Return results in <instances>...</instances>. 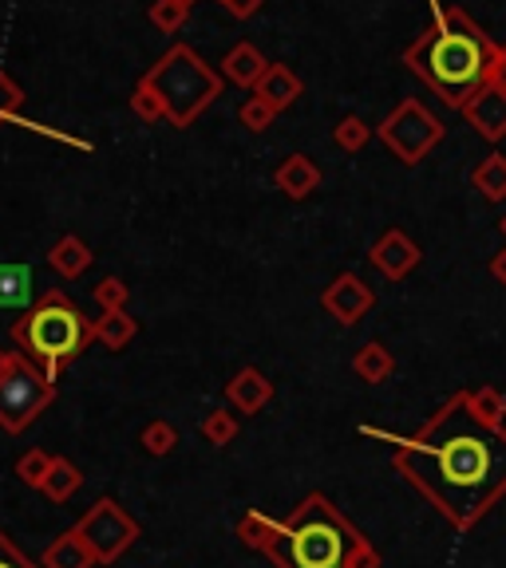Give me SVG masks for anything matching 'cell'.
I'll use <instances>...</instances> for the list:
<instances>
[{"instance_id":"cell-31","label":"cell","mask_w":506,"mask_h":568,"mask_svg":"<svg viewBox=\"0 0 506 568\" xmlns=\"http://www.w3.org/2000/svg\"><path fill=\"white\" fill-rule=\"evenodd\" d=\"M131 300V288L127 281H120V276H103L100 284H95V304H100V313H120V308H127Z\"/></svg>"},{"instance_id":"cell-4","label":"cell","mask_w":506,"mask_h":568,"mask_svg":"<svg viewBox=\"0 0 506 568\" xmlns=\"http://www.w3.org/2000/svg\"><path fill=\"white\" fill-rule=\"evenodd\" d=\"M9 336H12V343H16V352L29 355L52 383L60 379L64 367L80 360L83 348L95 340L91 320L60 293V288L44 293L29 313L16 316Z\"/></svg>"},{"instance_id":"cell-34","label":"cell","mask_w":506,"mask_h":568,"mask_svg":"<svg viewBox=\"0 0 506 568\" xmlns=\"http://www.w3.org/2000/svg\"><path fill=\"white\" fill-rule=\"evenodd\" d=\"M0 568H41L36 560H29L21 549H16V541L9 533L0 530Z\"/></svg>"},{"instance_id":"cell-15","label":"cell","mask_w":506,"mask_h":568,"mask_svg":"<svg viewBox=\"0 0 506 568\" xmlns=\"http://www.w3.org/2000/svg\"><path fill=\"white\" fill-rule=\"evenodd\" d=\"M273 182H278V190L285 197L301 202V197H308L321 186V167L308 155H289L278 167V174H273Z\"/></svg>"},{"instance_id":"cell-32","label":"cell","mask_w":506,"mask_h":568,"mask_svg":"<svg viewBox=\"0 0 506 568\" xmlns=\"http://www.w3.org/2000/svg\"><path fill=\"white\" fill-rule=\"evenodd\" d=\"M238 118H241V127H246V130H254V135H261V130H266V127H273V118H278V111L269 107L266 99L249 95L246 103H241Z\"/></svg>"},{"instance_id":"cell-21","label":"cell","mask_w":506,"mask_h":568,"mask_svg":"<svg viewBox=\"0 0 506 568\" xmlns=\"http://www.w3.org/2000/svg\"><path fill=\"white\" fill-rule=\"evenodd\" d=\"M471 186L486 197V202H506V158L491 155L471 170Z\"/></svg>"},{"instance_id":"cell-13","label":"cell","mask_w":506,"mask_h":568,"mask_svg":"<svg viewBox=\"0 0 506 568\" xmlns=\"http://www.w3.org/2000/svg\"><path fill=\"white\" fill-rule=\"evenodd\" d=\"M254 95L258 99H266L269 107L278 111H285V107H293L301 95H305V83L297 79V71L293 68H285V64H269V71L258 79V88H254Z\"/></svg>"},{"instance_id":"cell-37","label":"cell","mask_w":506,"mask_h":568,"mask_svg":"<svg viewBox=\"0 0 506 568\" xmlns=\"http://www.w3.org/2000/svg\"><path fill=\"white\" fill-rule=\"evenodd\" d=\"M495 83H503V88H506V44H503V52H498V71H495Z\"/></svg>"},{"instance_id":"cell-39","label":"cell","mask_w":506,"mask_h":568,"mask_svg":"<svg viewBox=\"0 0 506 568\" xmlns=\"http://www.w3.org/2000/svg\"><path fill=\"white\" fill-rule=\"evenodd\" d=\"M503 234H506V217H503Z\"/></svg>"},{"instance_id":"cell-16","label":"cell","mask_w":506,"mask_h":568,"mask_svg":"<svg viewBox=\"0 0 506 568\" xmlns=\"http://www.w3.org/2000/svg\"><path fill=\"white\" fill-rule=\"evenodd\" d=\"M95 553L88 549V541L80 537V530H68L52 541L48 553H44L41 568H95Z\"/></svg>"},{"instance_id":"cell-25","label":"cell","mask_w":506,"mask_h":568,"mask_svg":"<svg viewBox=\"0 0 506 568\" xmlns=\"http://www.w3.org/2000/svg\"><path fill=\"white\" fill-rule=\"evenodd\" d=\"M273 530H278V518H269V513H261V510H249V513H241V521H238V537H241V545H249V549H266V541L273 537Z\"/></svg>"},{"instance_id":"cell-19","label":"cell","mask_w":506,"mask_h":568,"mask_svg":"<svg viewBox=\"0 0 506 568\" xmlns=\"http://www.w3.org/2000/svg\"><path fill=\"white\" fill-rule=\"evenodd\" d=\"M91 332H95V343H103L108 352H123V348L135 340L139 323L131 320L127 308H120V313H100L95 316V320H91Z\"/></svg>"},{"instance_id":"cell-30","label":"cell","mask_w":506,"mask_h":568,"mask_svg":"<svg viewBox=\"0 0 506 568\" xmlns=\"http://www.w3.org/2000/svg\"><path fill=\"white\" fill-rule=\"evenodd\" d=\"M187 16H190V4H182V0H155V4H150V24L159 32H182Z\"/></svg>"},{"instance_id":"cell-27","label":"cell","mask_w":506,"mask_h":568,"mask_svg":"<svg viewBox=\"0 0 506 568\" xmlns=\"http://www.w3.org/2000/svg\"><path fill=\"white\" fill-rule=\"evenodd\" d=\"M52 454L48 451H41V446H32V451H24L21 458H16V478L24 481V486H32V490H41L44 486V478H48V470H52Z\"/></svg>"},{"instance_id":"cell-12","label":"cell","mask_w":506,"mask_h":568,"mask_svg":"<svg viewBox=\"0 0 506 568\" xmlns=\"http://www.w3.org/2000/svg\"><path fill=\"white\" fill-rule=\"evenodd\" d=\"M273 399V383L258 372V367H241L234 379L226 383V402L241 414H258Z\"/></svg>"},{"instance_id":"cell-26","label":"cell","mask_w":506,"mask_h":568,"mask_svg":"<svg viewBox=\"0 0 506 568\" xmlns=\"http://www.w3.org/2000/svg\"><path fill=\"white\" fill-rule=\"evenodd\" d=\"M199 431L210 446H229V442L238 439V414L234 411H206V419H202Z\"/></svg>"},{"instance_id":"cell-23","label":"cell","mask_w":506,"mask_h":568,"mask_svg":"<svg viewBox=\"0 0 506 568\" xmlns=\"http://www.w3.org/2000/svg\"><path fill=\"white\" fill-rule=\"evenodd\" d=\"M139 446L150 454V458H167V454H175V446H179V427L167 419L147 422L139 431Z\"/></svg>"},{"instance_id":"cell-22","label":"cell","mask_w":506,"mask_h":568,"mask_svg":"<svg viewBox=\"0 0 506 568\" xmlns=\"http://www.w3.org/2000/svg\"><path fill=\"white\" fill-rule=\"evenodd\" d=\"M80 486H83L80 466H76V462H68V458H56V462H52L48 478H44L41 493H44L48 501H68L71 493L80 490Z\"/></svg>"},{"instance_id":"cell-35","label":"cell","mask_w":506,"mask_h":568,"mask_svg":"<svg viewBox=\"0 0 506 568\" xmlns=\"http://www.w3.org/2000/svg\"><path fill=\"white\" fill-rule=\"evenodd\" d=\"M226 9L234 12V16H238V20H249V16H254V12L261 9V0H226Z\"/></svg>"},{"instance_id":"cell-28","label":"cell","mask_w":506,"mask_h":568,"mask_svg":"<svg viewBox=\"0 0 506 568\" xmlns=\"http://www.w3.org/2000/svg\"><path fill=\"white\" fill-rule=\"evenodd\" d=\"M368 138H372V127H368L360 115H345L333 127V143H337L340 150H348V155H357V150L368 147Z\"/></svg>"},{"instance_id":"cell-33","label":"cell","mask_w":506,"mask_h":568,"mask_svg":"<svg viewBox=\"0 0 506 568\" xmlns=\"http://www.w3.org/2000/svg\"><path fill=\"white\" fill-rule=\"evenodd\" d=\"M21 107H24V88L0 68V127H4L9 118H21Z\"/></svg>"},{"instance_id":"cell-6","label":"cell","mask_w":506,"mask_h":568,"mask_svg":"<svg viewBox=\"0 0 506 568\" xmlns=\"http://www.w3.org/2000/svg\"><path fill=\"white\" fill-rule=\"evenodd\" d=\"M52 402H56V383L29 355L12 352L9 367L0 372V427L9 434L29 431Z\"/></svg>"},{"instance_id":"cell-3","label":"cell","mask_w":506,"mask_h":568,"mask_svg":"<svg viewBox=\"0 0 506 568\" xmlns=\"http://www.w3.org/2000/svg\"><path fill=\"white\" fill-rule=\"evenodd\" d=\"M261 553L278 568H380L372 541L325 493H305L278 521Z\"/></svg>"},{"instance_id":"cell-2","label":"cell","mask_w":506,"mask_h":568,"mask_svg":"<svg viewBox=\"0 0 506 568\" xmlns=\"http://www.w3.org/2000/svg\"><path fill=\"white\" fill-rule=\"evenodd\" d=\"M427 4H431V29H424L407 44L404 64L412 76L436 91L439 103L463 111L486 83H495L503 44H495L456 4H443V0H427Z\"/></svg>"},{"instance_id":"cell-7","label":"cell","mask_w":506,"mask_h":568,"mask_svg":"<svg viewBox=\"0 0 506 568\" xmlns=\"http://www.w3.org/2000/svg\"><path fill=\"white\" fill-rule=\"evenodd\" d=\"M376 135L404 167H416V162H424V158L443 143V123H439V115H431L419 99H404V103L380 123Z\"/></svg>"},{"instance_id":"cell-40","label":"cell","mask_w":506,"mask_h":568,"mask_svg":"<svg viewBox=\"0 0 506 568\" xmlns=\"http://www.w3.org/2000/svg\"><path fill=\"white\" fill-rule=\"evenodd\" d=\"M182 4H194V0H182Z\"/></svg>"},{"instance_id":"cell-8","label":"cell","mask_w":506,"mask_h":568,"mask_svg":"<svg viewBox=\"0 0 506 568\" xmlns=\"http://www.w3.org/2000/svg\"><path fill=\"white\" fill-rule=\"evenodd\" d=\"M80 537L88 541V549L95 553V560L100 565H111V560H120L123 553L139 541V521L131 518L127 510H123L120 501L111 498H100L95 505H91L88 513L80 518Z\"/></svg>"},{"instance_id":"cell-24","label":"cell","mask_w":506,"mask_h":568,"mask_svg":"<svg viewBox=\"0 0 506 568\" xmlns=\"http://www.w3.org/2000/svg\"><path fill=\"white\" fill-rule=\"evenodd\" d=\"M466 402H471V411H475L483 422H491V427H503L506 422V391L503 387H475V391H466Z\"/></svg>"},{"instance_id":"cell-29","label":"cell","mask_w":506,"mask_h":568,"mask_svg":"<svg viewBox=\"0 0 506 568\" xmlns=\"http://www.w3.org/2000/svg\"><path fill=\"white\" fill-rule=\"evenodd\" d=\"M131 111H135L143 123H159V118H167V107H162L159 91L150 88L147 79H139V83H135V91H131Z\"/></svg>"},{"instance_id":"cell-9","label":"cell","mask_w":506,"mask_h":568,"mask_svg":"<svg viewBox=\"0 0 506 568\" xmlns=\"http://www.w3.org/2000/svg\"><path fill=\"white\" fill-rule=\"evenodd\" d=\"M372 304H376V293H372L357 273H340L337 281L321 293V308H325L337 323H345V328L364 320V316L372 313Z\"/></svg>"},{"instance_id":"cell-1","label":"cell","mask_w":506,"mask_h":568,"mask_svg":"<svg viewBox=\"0 0 506 568\" xmlns=\"http://www.w3.org/2000/svg\"><path fill=\"white\" fill-rule=\"evenodd\" d=\"M392 466L456 530H475L506 498V427L483 422L459 391L416 434L400 439Z\"/></svg>"},{"instance_id":"cell-14","label":"cell","mask_w":506,"mask_h":568,"mask_svg":"<svg viewBox=\"0 0 506 568\" xmlns=\"http://www.w3.org/2000/svg\"><path fill=\"white\" fill-rule=\"evenodd\" d=\"M32 304H36L32 269L16 265V261H0V308H9V313H29Z\"/></svg>"},{"instance_id":"cell-41","label":"cell","mask_w":506,"mask_h":568,"mask_svg":"<svg viewBox=\"0 0 506 568\" xmlns=\"http://www.w3.org/2000/svg\"><path fill=\"white\" fill-rule=\"evenodd\" d=\"M222 4H226V0H222Z\"/></svg>"},{"instance_id":"cell-17","label":"cell","mask_w":506,"mask_h":568,"mask_svg":"<svg viewBox=\"0 0 506 568\" xmlns=\"http://www.w3.org/2000/svg\"><path fill=\"white\" fill-rule=\"evenodd\" d=\"M269 71V59L261 56L254 44H238V48H229L226 59H222V76L234 79L238 88H258V79Z\"/></svg>"},{"instance_id":"cell-36","label":"cell","mask_w":506,"mask_h":568,"mask_svg":"<svg viewBox=\"0 0 506 568\" xmlns=\"http://www.w3.org/2000/svg\"><path fill=\"white\" fill-rule=\"evenodd\" d=\"M491 273H495V276H498V281H503V284H506V249H503V253H498V257H495V261H491Z\"/></svg>"},{"instance_id":"cell-5","label":"cell","mask_w":506,"mask_h":568,"mask_svg":"<svg viewBox=\"0 0 506 568\" xmlns=\"http://www.w3.org/2000/svg\"><path fill=\"white\" fill-rule=\"evenodd\" d=\"M143 79L159 91L167 118L175 127H190L222 95V71L210 68L206 59L187 44H175L159 64H150Z\"/></svg>"},{"instance_id":"cell-11","label":"cell","mask_w":506,"mask_h":568,"mask_svg":"<svg viewBox=\"0 0 506 568\" xmlns=\"http://www.w3.org/2000/svg\"><path fill=\"white\" fill-rule=\"evenodd\" d=\"M463 115L483 138L503 143L506 138V88L503 83H486V88L463 107Z\"/></svg>"},{"instance_id":"cell-38","label":"cell","mask_w":506,"mask_h":568,"mask_svg":"<svg viewBox=\"0 0 506 568\" xmlns=\"http://www.w3.org/2000/svg\"><path fill=\"white\" fill-rule=\"evenodd\" d=\"M9 360H12V352H4V348H0V372L9 367Z\"/></svg>"},{"instance_id":"cell-10","label":"cell","mask_w":506,"mask_h":568,"mask_svg":"<svg viewBox=\"0 0 506 568\" xmlns=\"http://www.w3.org/2000/svg\"><path fill=\"white\" fill-rule=\"evenodd\" d=\"M368 257H372V265H376L387 281H404V276L419 265V246L404 229H384Z\"/></svg>"},{"instance_id":"cell-20","label":"cell","mask_w":506,"mask_h":568,"mask_svg":"<svg viewBox=\"0 0 506 568\" xmlns=\"http://www.w3.org/2000/svg\"><path fill=\"white\" fill-rule=\"evenodd\" d=\"M352 372H357L364 383H384L387 375L396 372V360H392V352H387L384 343L372 340V343H364L357 355H352Z\"/></svg>"},{"instance_id":"cell-18","label":"cell","mask_w":506,"mask_h":568,"mask_svg":"<svg viewBox=\"0 0 506 568\" xmlns=\"http://www.w3.org/2000/svg\"><path fill=\"white\" fill-rule=\"evenodd\" d=\"M91 261H95V253L88 249V241H80L76 234H68V237H60L56 246L48 249V265L56 269L60 276H80V273H88L91 269Z\"/></svg>"}]
</instances>
